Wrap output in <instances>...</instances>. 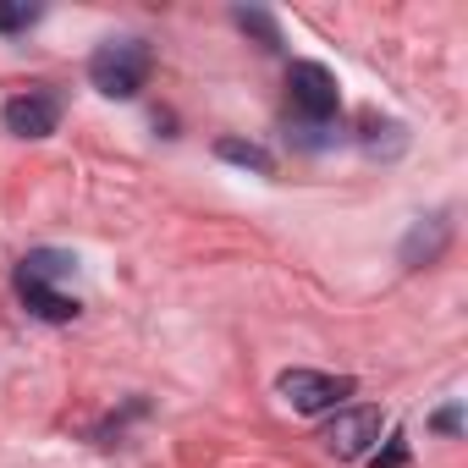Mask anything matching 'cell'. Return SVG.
Returning a JSON list of instances; mask_svg holds the SVG:
<instances>
[{"mask_svg":"<svg viewBox=\"0 0 468 468\" xmlns=\"http://www.w3.org/2000/svg\"><path fill=\"white\" fill-rule=\"evenodd\" d=\"M0 122H6L12 138H50L56 122H61V94H56V89H28V94L6 100Z\"/></svg>","mask_w":468,"mask_h":468,"instance_id":"6","label":"cell"},{"mask_svg":"<svg viewBox=\"0 0 468 468\" xmlns=\"http://www.w3.org/2000/svg\"><path fill=\"white\" fill-rule=\"evenodd\" d=\"M39 17H45V6H6V0H0V34H23Z\"/></svg>","mask_w":468,"mask_h":468,"instance_id":"9","label":"cell"},{"mask_svg":"<svg viewBox=\"0 0 468 468\" xmlns=\"http://www.w3.org/2000/svg\"><path fill=\"white\" fill-rule=\"evenodd\" d=\"M238 28H254V34L265 39V50H276V45H282V34H276V23H271L265 12H238Z\"/></svg>","mask_w":468,"mask_h":468,"instance_id":"10","label":"cell"},{"mask_svg":"<svg viewBox=\"0 0 468 468\" xmlns=\"http://www.w3.org/2000/svg\"><path fill=\"white\" fill-rule=\"evenodd\" d=\"M320 441H325V452L342 457V463L364 457V452L380 441V408H336Z\"/></svg>","mask_w":468,"mask_h":468,"instance_id":"5","label":"cell"},{"mask_svg":"<svg viewBox=\"0 0 468 468\" xmlns=\"http://www.w3.org/2000/svg\"><path fill=\"white\" fill-rule=\"evenodd\" d=\"M215 154H220V160H231V165H249V171H260V176H271V171H276L271 149L243 144V138H220V144H215Z\"/></svg>","mask_w":468,"mask_h":468,"instance_id":"7","label":"cell"},{"mask_svg":"<svg viewBox=\"0 0 468 468\" xmlns=\"http://www.w3.org/2000/svg\"><path fill=\"white\" fill-rule=\"evenodd\" d=\"M276 391L298 408V413H309V419H320V413H336L358 386H353V375H325V369H287L282 380H276Z\"/></svg>","mask_w":468,"mask_h":468,"instance_id":"3","label":"cell"},{"mask_svg":"<svg viewBox=\"0 0 468 468\" xmlns=\"http://www.w3.org/2000/svg\"><path fill=\"white\" fill-rule=\"evenodd\" d=\"M72 265H78V260H72L67 249H34V254L12 271V292H17V303H23L28 314L50 320V325L78 320V298L61 292V282L72 276Z\"/></svg>","mask_w":468,"mask_h":468,"instance_id":"1","label":"cell"},{"mask_svg":"<svg viewBox=\"0 0 468 468\" xmlns=\"http://www.w3.org/2000/svg\"><path fill=\"white\" fill-rule=\"evenodd\" d=\"M435 430H441V435H457V430H463V413H457V408H441V413H435Z\"/></svg>","mask_w":468,"mask_h":468,"instance_id":"11","label":"cell"},{"mask_svg":"<svg viewBox=\"0 0 468 468\" xmlns=\"http://www.w3.org/2000/svg\"><path fill=\"white\" fill-rule=\"evenodd\" d=\"M287 100H292V111H298L309 127H325V122L336 116V105H342L336 78H331L320 61H292V72H287Z\"/></svg>","mask_w":468,"mask_h":468,"instance_id":"4","label":"cell"},{"mask_svg":"<svg viewBox=\"0 0 468 468\" xmlns=\"http://www.w3.org/2000/svg\"><path fill=\"white\" fill-rule=\"evenodd\" d=\"M149 45L144 39H105L94 56H89V83L105 94V100H133L144 83H149Z\"/></svg>","mask_w":468,"mask_h":468,"instance_id":"2","label":"cell"},{"mask_svg":"<svg viewBox=\"0 0 468 468\" xmlns=\"http://www.w3.org/2000/svg\"><path fill=\"white\" fill-rule=\"evenodd\" d=\"M441 243H446V220H441V215H430V238L413 226V238H408L402 260H408V265H419V254H424V260H435V254H441Z\"/></svg>","mask_w":468,"mask_h":468,"instance_id":"8","label":"cell"}]
</instances>
